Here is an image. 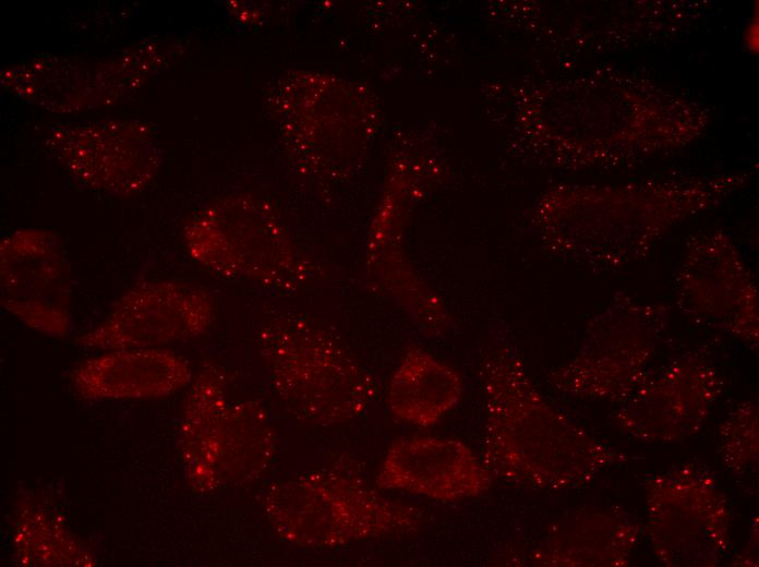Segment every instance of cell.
<instances>
[{
  "mask_svg": "<svg viewBox=\"0 0 759 567\" xmlns=\"http://www.w3.org/2000/svg\"><path fill=\"white\" fill-rule=\"evenodd\" d=\"M462 394V377L453 366L410 347L391 374L387 405L398 420L430 427L460 402Z\"/></svg>",
  "mask_w": 759,
  "mask_h": 567,
  "instance_id": "cell-11",
  "label": "cell"
},
{
  "mask_svg": "<svg viewBox=\"0 0 759 567\" xmlns=\"http://www.w3.org/2000/svg\"><path fill=\"white\" fill-rule=\"evenodd\" d=\"M179 443L186 482L197 493L260 478L278 450L264 405L230 402L226 374L212 362L204 364L186 395Z\"/></svg>",
  "mask_w": 759,
  "mask_h": 567,
  "instance_id": "cell-4",
  "label": "cell"
},
{
  "mask_svg": "<svg viewBox=\"0 0 759 567\" xmlns=\"http://www.w3.org/2000/svg\"><path fill=\"white\" fill-rule=\"evenodd\" d=\"M72 268L52 232L22 229L0 242V303L27 327L63 337L71 326Z\"/></svg>",
  "mask_w": 759,
  "mask_h": 567,
  "instance_id": "cell-7",
  "label": "cell"
},
{
  "mask_svg": "<svg viewBox=\"0 0 759 567\" xmlns=\"http://www.w3.org/2000/svg\"><path fill=\"white\" fill-rule=\"evenodd\" d=\"M278 536L306 550L417 531L420 509L388 498L357 474L324 470L272 483L262 499Z\"/></svg>",
  "mask_w": 759,
  "mask_h": 567,
  "instance_id": "cell-3",
  "label": "cell"
},
{
  "mask_svg": "<svg viewBox=\"0 0 759 567\" xmlns=\"http://www.w3.org/2000/svg\"><path fill=\"white\" fill-rule=\"evenodd\" d=\"M210 293L200 287L159 280L128 289L107 317L75 342L87 349L155 348L204 335L215 319Z\"/></svg>",
  "mask_w": 759,
  "mask_h": 567,
  "instance_id": "cell-6",
  "label": "cell"
},
{
  "mask_svg": "<svg viewBox=\"0 0 759 567\" xmlns=\"http://www.w3.org/2000/svg\"><path fill=\"white\" fill-rule=\"evenodd\" d=\"M485 420L481 461L511 483L565 486L585 472L581 434L535 389L506 340L491 341L480 362Z\"/></svg>",
  "mask_w": 759,
  "mask_h": 567,
  "instance_id": "cell-1",
  "label": "cell"
},
{
  "mask_svg": "<svg viewBox=\"0 0 759 567\" xmlns=\"http://www.w3.org/2000/svg\"><path fill=\"white\" fill-rule=\"evenodd\" d=\"M491 482V473L468 445L439 436L396 439L376 476L382 490L443 503L477 497L489 490Z\"/></svg>",
  "mask_w": 759,
  "mask_h": 567,
  "instance_id": "cell-9",
  "label": "cell"
},
{
  "mask_svg": "<svg viewBox=\"0 0 759 567\" xmlns=\"http://www.w3.org/2000/svg\"><path fill=\"white\" fill-rule=\"evenodd\" d=\"M675 297L688 315L743 336L757 330L756 280L724 238L699 239L689 248L677 273Z\"/></svg>",
  "mask_w": 759,
  "mask_h": 567,
  "instance_id": "cell-8",
  "label": "cell"
},
{
  "mask_svg": "<svg viewBox=\"0 0 759 567\" xmlns=\"http://www.w3.org/2000/svg\"><path fill=\"white\" fill-rule=\"evenodd\" d=\"M192 379L188 361L161 347L129 348L83 361L70 374L83 399H152L166 397Z\"/></svg>",
  "mask_w": 759,
  "mask_h": 567,
  "instance_id": "cell-10",
  "label": "cell"
},
{
  "mask_svg": "<svg viewBox=\"0 0 759 567\" xmlns=\"http://www.w3.org/2000/svg\"><path fill=\"white\" fill-rule=\"evenodd\" d=\"M258 348L275 395L303 423L330 426L352 421L375 396L372 375L303 314L280 312L266 319Z\"/></svg>",
  "mask_w": 759,
  "mask_h": 567,
  "instance_id": "cell-2",
  "label": "cell"
},
{
  "mask_svg": "<svg viewBox=\"0 0 759 567\" xmlns=\"http://www.w3.org/2000/svg\"><path fill=\"white\" fill-rule=\"evenodd\" d=\"M184 239L191 258L212 273L270 290L298 291L320 275L274 213L248 196L228 197L200 212Z\"/></svg>",
  "mask_w": 759,
  "mask_h": 567,
  "instance_id": "cell-5",
  "label": "cell"
},
{
  "mask_svg": "<svg viewBox=\"0 0 759 567\" xmlns=\"http://www.w3.org/2000/svg\"><path fill=\"white\" fill-rule=\"evenodd\" d=\"M41 509L21 517L15 535L16 554L32 565H83L84 551L67 530Z\"/></svg>",
  "mask_w": 759,
  "mask_h": 567,
  "instance_id": "cell-12",
  "label": "cell"
}]
</instances>
